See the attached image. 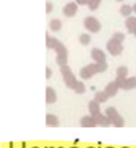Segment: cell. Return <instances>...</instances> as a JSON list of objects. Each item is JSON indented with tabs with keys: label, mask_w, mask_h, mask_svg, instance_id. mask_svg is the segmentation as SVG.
Segmentation results:
<instances>
[{
	"label": "cell",
	"mask_w": 136,
	"mask_h": 148,
	"mask_svg": "<svg viewBox=\"0 0 136 148\" xmlns=\"http://www.w3.org/2000/svg\"><path fill=\"white\" fill-rule=\"evenodd\" d=\"M88 1H89V0H75V2H76L77 5H81V6L88 5Z\"/></svg>",
	"instance_id": "obj_24"
},
{
	"label": "cell",
	"mask_w": 136,
	"mask_h": 148,
	"mask_svg": "<svg viewBox=\"0 0 136 148\" xmlns=\"http://www.w3.org/2000/svg\"><path fill=\"white\" fill-rule=\"evenodd\" d=\"M80 124L83 127H96L97 126V124L95 121V118L92 116H84V117H82V119L80 120Z\"/></svg>",
	"instance_id": "obj_13"
},
{
	"label": "cell",
	"mask_w": 136,
	"mask_h": 148,
	"mask_svg": "<svg viewBox=\"0 0 136 148\" xmlns=\"http://www.w3.org/2000/svg\"><path fill=\"white\" fill-rule=\"evenodd\" d=\"M119 88H120V87H119V83L114 80V81L109 82L108 84H106V87H105L104 91L107 94V96H108V97H114V96L116 95V92H118Z\"/></svg>",
	"instance_id": "obj_10"
},
{
	"label": "cell",
	"mask_w": 136,
	"mask_h": 148,
	"mask_svg": "<svg viewBox=\"0 0 136 148\" xmlns=\"http://www.w3.org/2000/svg\"><path fill=\"white\" fill-rule=\"evenodd\" d=\"M55 102H56V92L51 87H47L46 88V103L52 104V103H55Z\"/></svg>",
	"instance_id": "obj_15"
},
{
	"label": "cell",
	"mask_w": 136,
	"mask_h": 148,
	"mask_svg": "<svg viewBox=\"0 0 136 148\" xmlns=\"http://www.w3.org/2000/svg\"><path fill=\"white\" fill-rule=\"evenodd\" d=\"M108 98H109V97L107 96V94H106L104 90H101V91H96V94H95V101H97L99 104H100V103H105Z\"/></svg>",
	"instance_id": "obj_17"
},
{
	"label": "cell",
	"mask_w": 136,
	"mask_h": 148,
	"mask_svg": "<svg viewBox=\"0 0 136 148\" xmlns=\"http://www.w3.org/2000/svg\"><path fill=\"white\" fill-rule=\"evenodd\" d=\"M78 42L82 44V45H88L90 42H91V37L89 34H82L80 37H78Z\"/></svg>",
	"instance_id": "obj_21"
},
{
	"label": "cell",
	"mask_w": 136,
	"mask_h": 148,
	"mask_svg": "<svg viewBox=\"0 0 136 148\" xmlns=\"http://www.w3.org/2000/svg\"><path fill=\"white\" fill-rule=\"evenodd\" d=\"M105 114L107 116L108 120L111 121L112 125H114L115 127H122L124 126V120L123 118L120 116V113L116 111V109L114 106H109L105 110Z\"/></svg>",
	"instance_id": "obj_5"
},
{
	"label": "cell",
	"mask_w": 136,
	"mask_h": 148,
	"mask_svg": "<svg viewBox=\"0 0 136 148\" xmlns=\"http://www.w3.org/2000/svg\"><path fill=\"white\" fill-rule=\"evenodd\" d=\"M116 1H123V0H116Z\"/></svg>",
	"instance_id": "obj_27"
},
{
	"label": "cell",
	"mask_w": 136,
	"mask_h": 148,
	"mask_svg": "<svg viewBox=\"0 0 136 148\" xmlns=\"http://www.w3.org/2000/svg\"><path fill=\"white\" fill-rule=\"evenodd\" d=\"M127 75H128V68L126 66H119L116 68V77L126 79Z\"/></svg>",
	"instance_id": "obj_20"
},
{
	"label": "cell",
	"mask_w": 136,
	"mask_h": 148,
	"mask_svg": "<svg viewBox=\"0 0 136 148\" xmlns=\"http://www.w3.org/2000/svg\"><path fill=\"white\" fill-rule=\"evenodd\" d=\"M46 125L50 127H56L59 126V119L56 116L52 114V113H47L46 114Z\"/></svg>",
	"instance_id": "obj_16"
},
{
	"label": "cell",
	"mask_w": 136,
	"mask_h": 148,
	"mask_svg": "<svg viewBox=\"0 0 136 148\" xmlns=\"http://www.w3.org/2000/svg\"><path fill=\"white\" fill-rule=\"evenodd\" d=\"M61 27H62V22L59 18L51 20V22H50V29L52 31H59L61 29Z\"/></svg>",
	"instance_id": "obj_19"
},
{
	"label": "cell",
	"mask_w": 136,
	"mask_h": 148,
	"mask_svg": "<svg viewBox=\"0 0 136 148\" xmlns=\"http://www.w3.org/2000/svg\"><path fill=\"white\" fill-rule=\"evenodd\" d=\"M134 35H135V37H136V32H135V34H134Z\"/></svg>",
	"instance_id": "obj_28"
},
{
	"label": "cell",
	"mask_w": 136,
	"mask_h": 148,
	"mask_svg": "<svg viewBox=\"0 0 136 148\" xmlns=\"http://www.w3.org/2000/svg\"><path fill=\"white\" fill-rule=\"evenodd\" d=\"M52 9H53V5H52V2H46V13L47 14H50L51 12H52Z\"/></svg>",
	"instance_id": "obj_23"
},
{
	"label": "cell",
	"mask_w": 136,
	"mask_h": 148,
	"mask_svg": "<svg viewBox=\"0 0 136 148\" xmlns=\"http://www.w3.org/2000/svg\"><path fill=\"white\" fill-rule=\"evenodd\" d=\"M93 118H95V121H96V124H97V126L99 125V126H104V127H107V126H109V124H111V121L108 120V118H107V116L105 114H101V112L100 113H98V114H96V116H92Z\"/></svg>",
	"instance_id": "obj_11"
},
{
	"label": "cell",
	"mask_w": 136,
	"mask_h": 148,
	"mask_svg": "<svg viewBox=\"0 0 136 148\" xmlns=\"http://www.w3.org/2000/svg\"><path fill=\"white\" fill-rule=\"evenodd\" d=\"M115 81L119 83V87L123 90H131L136 88V76H131V77H126V79H120L116 77Z\"/></svg>",
	"instance_id": "obj_7"
},
{
	"label": "cell",
	"mask_w": 136,
	"mask_h": 148,
	"mask_svg": "<svg viewBox=\"0 0 136 148\" xmlns=\"http://www.w3.org/2000/svg\"><path fill=\"white\" fill-rule=\"evenodd\" d=\"M88 109H89V112H90V116H96L98 113H100V106H99V103L95 99L90 101L89 104H88Z\"/></svg>",
	"instance_id": "obj_14"
},
{
	"label": "cell",
	"mask_w": 136,
	"mask_h": 148,
	"mask_svg": "<svg viewBox=\"0 0 136 148\" xmlns=\"http://www.w3.org/2000/svg\"><path fill=\"white\" fill-rule=\"evenodd\" d=\"M91 57L95 60V62H98V64H107L106 62V54L100 49H97V47L92 49L91 50Z\"/></svg>",
	"instance_id": "obj_8"
},
{
	"label": "cell",
	"mask_w": 136,
	"mask_h": 148,
	"mask_svg": "<svg viewBox=\"0 0 136 148\" xmlns=\"http://www.w3.org/2000/svg\"><path fill=\"white\" fill-rule=\"evenodd\" d=\"M46 47L47 49H53L56 52V64L61 67L67 65L68 61V51L67 47L56 38L46 36Z\"/></svg>",
	"instance_id": "obj_1"
},
{
	"label": "cell",
	"mask_w": 136,
	"mask_h": 148,
	"mask_svg": "<svg viewBox=\"0 0 136 148\" xmlns=\"http://www.w3.org/2000/svg\"><path fill=\"white\" fill-rule=\"evenodd\" d=\"M124 40V35L122 32H114L113 36L106 43V50L111 56H119L123 51L122 42Z\"/></svg>",
	"instance_id": "obj_2"
},
{
	"label": "cell",
	"mask_w": 136,
	"mask_h": 148,
	"mask_svg": "<svg viewBox=\"0 0 136 148\" xmlns=\"http://www.w3.org/2000/svg\"><path fill=\"white\" fill-rule=\"evenodd\" d=\"M60 73H61V75H62V79H63V82L66 83V86L75 91V90L77 89L78 84H80V81H78V80L75 77V75L71 73L69 66H68V65L61 66V67H60Z\"/></svg>",
	"instance_id": "obj_4"
},
{
	"label": "cell",
	"mask_w": 136,
	"mask_h": 148,
	"mask_svg": "<svg viewBox=\"0 0 136 148\" xmlns=\"http://www.w3.org/2000/svg\"><path fill=\"white\" fill-rule=\"evenodd\" d=\"M124 25H126L128 32L134 35V34L136 32V17H135V16H129V17L126 20Z\"/></svg>",
	"instance_id": "obj_12"
},
{
	"label": "cell",
	"mask_w": 136,
	"mask_h": 148,
	"mask_svg": "<svg viewBox=\"0 0 136 148\" xmlns=\"http://www.w3.org/2000/svg\"><path fill=\"white\" fill-rule=\"evenodd\" d=\"M106 69H107V64H98V62L89 64L80 69V76L81 79L89 80L98 73H104Z\"/></svg>",
	"instance_id": "obj_3"
},
{
	"label": "cell",
	"mask_w": 136,
	"mask_h": 148,
	"mask_svg": "<svg viewBox=\"0 0 136 148\" xmlns=\"http://www.w3.org/2000/svg\"><path fill=\"white\" fill-rule=\"evenodd\" d=\"M78 5L76 3V2H68L65 7H63V9H62V12H63V15L65 16H67V17H73L75 14H76V12H77V7Z\"/></svg>",
	"instance_id": "obj_9"
},
{
	"label": "cell",
	"mask_w": 136,
	"mask_h": 148,
	"mask_svg": "<svg viewBox=\"0 0 136 148\" xmlns=\"http://www.w3.org/2000/svg\"><path fill=\"white\" fill-rule=\"evenodd\" d=\"M100 1L101 0H89L88 1V7H89V9L90 10H96V9H98V7L100 6Z\"/></svg>",
	"instance_id": "obj_22"
},
{
	"label": "cell",
	"mask_w": 136,
	"mask_h": 148,
	"mask_svg": "<svg viewBox=\"0 0 136 148\" xmlns=\"http://www.w3.org/2000/svg\"><path fill=\"white\" fill-rule=\"evenodd\" d=\"M133 12H134V10H133V7L129 6V5H122V6L120 7V14H121L122 16L127 17V18L130 16V14H131Z\"/></svg>",
	"instance_id": "obj_18"
},
{
	"label": "cell",
	"mask_w": 136,
	"mask_h": 148,
	"mask_svg": "<svg viewBox=\"0 0 136 148\" xmlns=\"http://www.w3.org/2000/svg\"><path fill=\"white\" fill-rule=\"evenodd\" d=\"M51 75H52V71H51V68H46V79H50L51 77Z\"/></svg>",
	"instance_id": "obj_25"
},
{
	"label": "cell",
	"mask_w": 136,
	"mask_h": 148,
	"mask_svg": "<svg viewBox=\"0 0 136 148\" xmlns=\"http://www.w3.org/2000/svg\"><path fill=\"white\" fill-rule=\"evenodd\" d=\"M83 23H84V28H85L88 31L93 32V34L98 32V31L100 30V28H101L100 22H99L96 17H93V16H88V17H85L84 21H83Z\"/></svg>",
	"instance_id": "obj_6"
},
{
	"label": "cell",
	"mask_w": 136,
	"mask_h": 148,
	"mask_svg": "<svg viewBox=\"0 0 136 148\" xmlns=\"http://www.w3.org/2000/svg\"><path fill=\"white\" fill-rule=\"evenodd\" d=\"M133 10H134V13H136V3H134V6H133Z\"/></svg>",
	"instance_id": "obj_26"
}]
</instances>
